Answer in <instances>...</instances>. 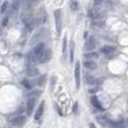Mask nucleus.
I'll return each mask as SVG.
<instances>
[{
  "instance_id": "39448f33",
  "label": "nucleus",
  "mask_w": 128,
  "mask_h": 128,
  "mask_svg": "<svg viewBox=\"0 0 128 128\" xmlns=\"http://www.w3.org/2000/svg\"><path fill=\"white\" fill-rule=\"evenodd\" d=\"M44 109H45V102L42 101L40 104L38 106V108H37V110H36V114H34V120H36V121L40 120V118L43 116V113H44Z\"/></svg>"
},
{
  "instance_id": "a211bd4d",
  "label": "nucleus",
  "mask_w": 128,
  "mask_h": 128,
  "mask_svg": "<svg viewBox=\"0 0 128 128\" xmlns=\"http://www.w3.org/2000/svg\"><path fill=\"white\" fill-rule=\"evenodd\" d=\"M45 82H46V75H42V76H39V78H38L37 84H38L39 87H43V86L45 84Z\"/></svg>"
},
{
  "instance_id": "393cba45",
  "label": "nucleus",
  "mask_w": 128,
  "mask_h": 128,
  "mask_svg": "<svg viewBox=\"0 0 128 128\" xmlns=\"http://www.w3.org/2000/svg\"><path fill=\"white\" fill-rule=\"evenodd\" d=\"M56 80H57L56 76H52V77H51V87H50L51 90H54V87H55V84H56Z\"/></svg>"
},
{
  "instance_id": "6e6552de",
  "label": "nucleus",
  "mask_w": 128,
  "mask_h": 128,
  "mask_svg": "<svg viewBox=\"0 0 128 128\" xmlns=\"http://www.w3.org/2000/svg\"><path fill=\"white\" fill-rule=\"evenodd\" d=\"M25 121H26V118H25V116H17V118H14L13 120H11L12 124H14V126H23V124H25Z\"/></svg>"
},
{
  "instance_id": "2eb2a0df",
  "label": "nucleus",
  "mask_w": 128,
  "mask_h": 128,
  "mask_svg": "<svg viewBox=\"0 0 128 128\" xmlns=\"http://www.w3.org/2000/svg\"><path fill=\"white\" fill-rule=\"evenodd\" d=\"M84 58H86V60H96V58H98V54H96L94 51H90V52H88V54L84 55Z\"/></svg>"
},
{
  "instance_id": "423d86ee",
  "label": "nucleus",
  "mask_w": 128,
  "mask_h": 128,
  "mask_svg": "<svg viewBox=\"0 0 128 128\" xmlns=\"http://www.w3.org/2000/svg\"><path fill=\"white\" fill-rule=\"evenodd\" d=\"M96 46V40L94 37H90L89 39L87 40V43L84 44V50L86 51H92L94 49H95Z\"/></svg>"
},
{
  "instance_id": "412c9836",
  "label": "nucleus",
  "mask_w": 128,
  "mask_h": 128,
  "mask_svg": "<svg viewBox=\"0 0 128 128\" xmlns=\"http://www.w3.org/2000/svg\"><path fill=\"white\" fill-rule=\"evenodd\" d=\"M70 8H71V11H74V12H75V11H77L78 10V2L77 1H71V2H70Z\"/></svg>"
},
{
  "instance_id": "c85d7f7f",
  "label": "nucleus",
  "mask_w": 128,
  "mask_h": 128,
  "mask_svg": "<svg viewBox=\"0 0 128 128\" xmlns=\"http://www.w3.org/2000/svg\"><path fill=\"white\" fill-rule=\"evenodd\" d=\"M89 128H96V126L94 124H89Z\"/></svg>"
},
{
  "instance_id": "5701e85b",
  "label": "nucleus",
  "mask_w": 128,
  "mask_h": 128,
  "mask_svg": "<svg viewBox=\"0 0 128 128\" xmlns=\"http://www.w3.org/2000/svg\"><path fill=\"white\" fill-rule=\"evenodd\" d=\"M7 7H8V2H7V1H4L2 5H1L0 12H1V13H5V12H6V10H7Z\"/></svg>"
},
{
  "instance_id": "dca6fc26",
  "label": "nucleus",
  "mask_w": 128,
  "mask_h": 128,
  "mask_svg": "<svg viewBox=\"0 0 128 128\" xmlns=\"http://www.w3.org/2000/svg\"><path fill=\"white\" fill-rule=\"evenodd\" d=\"M108 127L109 128H124V122H121V121H119V122L112 121V122L108 124Z\"/></svg>"
},
{
  "instance_id": "b1692460",
  "label": "nucleus",
  "mask_w": 128,
  "mask_h": 128,
  "mask_svg": "<svg viewBox=\"0 0 128 128\" xmlns=\"http://www.w3.org/2000/svg\"><path fill=\"white\" fill-rule=\"evenodd\" d=\"M62 51H63V54H65V51H66V37L64 36L63 38V46H62Z\"/></svg>"
},
{
  "instance_id": "9b49d317",
  "label": "nucleus",
  "mask_w": 128,
  "mask_h": 128,
  "mask_svg": "<svg viewBox=\"0 0 128 128\" xmlns=\"http://www.w3.org/2000/svg\"><path fill=\"white\" fill-rule=\"evenodd\" d=\"M96 120H97V122L101 124V126H107V124H109L110 121L109 119H108V116L107 115H102V116H97L96 118Z\"/></svg>"
},
{
  "instance_id": "f8f14e48",
  "label": "nucleus",
  "mask_w": 128,
  "mask_h": 128,
  "mask_svg": "<svg viewBox=\"0 0 128 128\" xmlns=\"http://www.w3.org/2000/svg\"><path fill=\"white\" fill-rule=\"evenodd\" d=\"M33 108H34V97H31V98L28 101V104H26V112H28V115L31 114Z\"/></svg>"
},
{
  "instance_id": "bb28decb",
  "label": "nucleus",
  "mask_w": 128,
  "mask_h": 128,
  "mask_svg": "<svg viewBox=\"0 0 128 128\" xmlns=\"http://www.w3.org/2000/svg\"><path fill=\"white\" fill-rule=\"evenodd\" d=\"M103 1H104V0H94V4H95L96 6H98V5H101Z\"/></svg>"
},
{
  "instance_id": "6ab92c4d",
  "label": "nucleus",
  "mask_w": 128,
  "mask_h": 128,
  "mask_svg": "<svg viewBox=\"0 0 128 128\" xmlns=\"http://www.w3.org/2000/svg\"><path fill=\"white\" fill-rule=\"evenodd\" d=\"M22 84H23L26 89H32V83L30 82L28 80H23V81H22Z\"/></svg>"
},
{
  "instance_id": "a878e982",
  "label": "nucleus",
  "mask_w": 128,
  "mask_h": 128,
  "mask_svg": "<svg viewBox=\"0 0 128 128\" xmlns=\"http://www.w3.org/2000/svg\"><path fill=\"white\" fill-rule=\"evenodd\" d=\"M72 112H74V114H77V113H78V103H77V102H75V103H74Z\"/></svg>"
},
{
  "instance_id": "7ed1b4c3",
  "label": "nucleus",
  "mask_w": 128,
  "mask_h": 128,
  "mask_svg": "<svg viewBox=\"0 0 128 128\" xmlns=\"http://www.w3.org/2000/svg\"><path fill=\"white\" fill-rule=\"evenodd\" d=\"M75 82H76V88L80 89V83H81V64L80 62L75 65Z\"/></svg>"
},
{
  "instance_id": "f03ea898",
  "label": "nucleus",
  "mask_w": 128,
  "mask_h": 128,
  "mask_svg": "<svg viewBox=\"0 0 128 128\" xmlns=\"http://www.w3.org/2000/svg\"><path fill=\"white\" fill-rule=\"evenodd\" d=\"M51 57H52L51 50H50V49H46V50H44V52L42 54L40 57H39L38 60H39V63L44 64V63H48V62L51 60Z\"/></svg>"
},
{
  "instance_id": "4be33fe9",
  "label": "nucleus",
  "mask_w": 128,
  "mask_h": 128,
  "mask_svg": "<svg viewBox=\"0 0 128 128\" xmlns=\"http://www.w3.org/2000/svg\"><path fill=\"white\" fill-rule=\"evenodd\" d=\"M92 25L94 26H97V28H102L104 25V20H94L92 22Z\"/></svg>"
},
{
  "instance_id": "1a4fd4ad",
  "label": "nucleus",
  "mask_w": 128,
  "mask_h": 128,
  "mask_svg": "<svg viewBox=\"0 0 128 128\" xmlns=\"http://www.w3.org/2000/svg\"><path fill=\"white\" fill-rule=\"evenodd\" d=\"M115 46H112V45H104L101 48V52L102 54H104V55H110V54H113L115 52Z\"/></svg>"
},
{
  "instance_id": "f257e3e1",
  "label": "nucleus",
  "mask_w": 128,
  "mask_h": 128,
  "mask_svg": "<svg viewBox=\"0 0 128 128\" xmlns=\"http://www.w3.org/2000/svg\"><path fill=\"white\" fill-rule=\"evenodd\" d=\"M54 17H55L56 23V31H57V34L60 36V32H62V11L60 10H55Z\"/></svg>"
},
{
  "instance_id": "9d476101",
  "label": "nucleus",
  "mask_w": 128,
  "mask_h": 128,
  "mask_svg": "<svg viewBox=\"0 0 128 128\" xmlns=\"http://www.w3.org/2000/svg\"><path fill=\"white\" fill-rule=\"evenodd\" d=\"M83 65H84V68L89 69V70H95V69L97 68V64H96L94 60H86L84 63H83Z\"/></svg>"
},
{
  "instance_id": "0eeeda50",
  "label": "nucleus",
  "mask_w": 128,
  "mask_h": 128,
  "mask_svg": "<svg viewBox=\"0 0 128 128\" xmlns=\"http://www.w3.org/2000/svg\"><path fill=\"white\" fill-rule=\"evenodd\" d=\"M44 50H45V46H44V44L43 43H40V44H38V45L32 50V54L36 56V58H39L40 57V55L44 52Z\"/></svg>"
},
{
  "instance_id": "aec40b11",
  "label": "nucleus",
  "mask_w": 128,
  "mask_h": 128,
  "mask_svg": "<svg viewBox=\"0 0 128 128\" xmlns=\"http://www.w3.org/2000/svg\"><path fill=\"white\" fill-rule=\"evenodd\" d=\"M74 51H75V43L74 40L71 42V46H70V60L74 62Z\"/></svg>"
},
{
  "instance_id": "ddd939ff",
  "label": "nucleus",
  "mask_w": 128,
  "mask_h": 128,
  "mask_svg": "<svg viewBox=\"0 0 128 128\" xmlns=\"http://www.w3.org/2000/svg\"><path fill=\"white\" fill-rule=\"evenodd\" d=\"M39 74V70L36 68V66H31V68L26 69V75L30 76V77H33V76H37Z\"/></svg>"
},
{
  "instance_id": "f3484780",
  "label": "nucleus",
  "mask_w": 128,
  "mask_h": 128,
  "mask_svg": "<svg viewBox=\"0 0 128 128\" xmlns=\"http://www.w3.org/2000/svg\"><path fill=\"white\" fill-rule=\"evenodd\" d=\"M97 80L95 77H92V75H86V83L87 84H96Z\"/></svg>"
},
{
  "instance_id": "4468645a",
  "label": "nucleus",
  "mask_w": 128,
  "mask_h": 128,
  "mask_svg": "<svg viewBox=\"0 0 128 128\" xmlns=\"http://www.w3.org/2000/svg\"><path fill=\"white\" fill-rule=\"evenodd\" d=\"M92 104L95 107L96 109H98V110H103V107H102V104L100 103V101H98V98L96 97V96H92Z\"/></svg>"
},
{
  "instance_id": "20e7f679",
  "label": "nucleus",
  "mask_w": 128,
  "mask_h": 128,
  "mask_svg": "<svg viewBox=\"0 0 128 128\" xmlns=\"http://www.w3.org/2000/svg\"><path fill=\"white\" fill-rule=\"evenodd\" d=\"M32 19H33V16H32L31 11H28V10H25L22 14V20L24 22L25 25H28V24L32 22Z\"/></svg>"
},
{
  "instance_id": "cd10ccee",
  "label": "nucleus",
  "mask_w": 128,
  "mask_h": 128,
  "mask_svg": "<svg viewBox=\"0 0 128 128\" xmlns=\"http://www.w3.org/2000/svg\"><path fill=\"white\" fill-rule=\"evenodd\" d=\"M7 23H8V18L6 17V18L2 19V26H6V25H7Z\"/></svg>"
}]
</instances>
